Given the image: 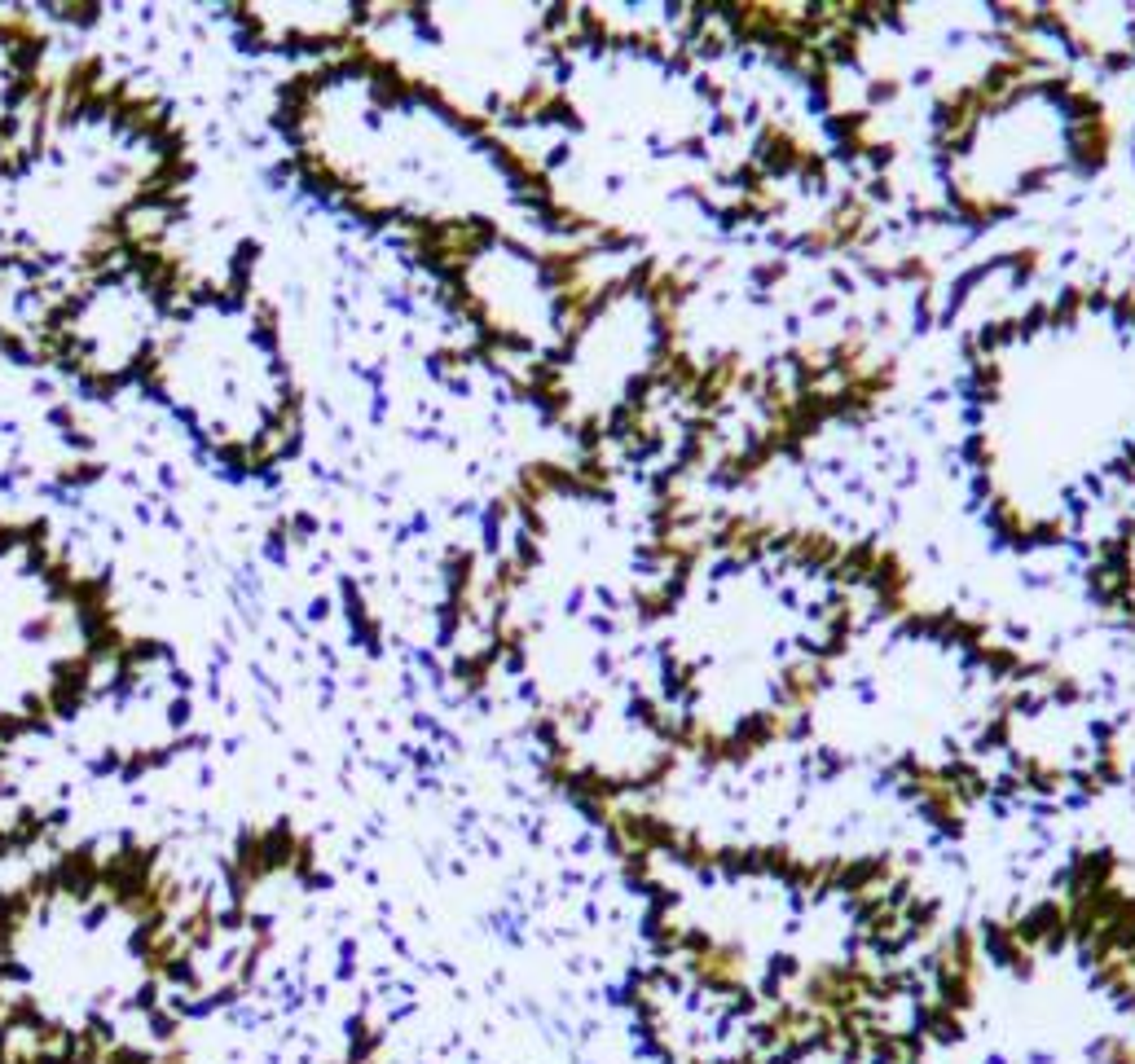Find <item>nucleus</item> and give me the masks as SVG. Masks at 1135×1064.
<instances>
[{"label": "nucleus", "instance_id": "1", "mask_svg": "<svg viewBox=\"0 0 1135 1064\" xmlns=\"http://www.w3.org/2000/svg\"><path fill=\"white\" fill-rule=\"evenodd\" d=\"M898 1064H1135V893L1087 876L951 928Z\"/></svg>", "mask_w": 1135, "mask_h": 1064}, {"label": "nucleus", "instance_id": "2", "mask_svg": "<svg viewBox=\"0 0 1135 1064\" xmlns=\"http://www.w3.org/2000/svg\"><path fill=\"white\" fill-rule=\"evenodd\" d=\"M977 453L1003 528L1065 541L1135 488V308L1078 304L995 339Z\"/></svg>", "mask_w": 1135, "mask_h": 1064}, {"label": "nucleus", "instance_id": "3", "mask_svg": "<svg viewBox=\"0 0 1135 1064\" xmlns=\"http://www.w3.org/2000/svg\"><path fill=\"white\" fill-rule=\"evenodd\" d=\"M167 919L124 871H53L0 906V1038L150 1051L172 998Z\"/></svg>", "mask_w": 1135, "mask_h": 1064}, {"label": "nucleus", "instance_id": "4", "mask_svg": "<svg viewBox=\"0 0 1135 1064\" xmlns=\"http://www.w3.org/2000/svg\"><path fill=\"white\" fill-rule=\"evenodd\" d=\"M295 146L326 189L370 216L458 238L511 233L528 181L467 115L379 58L308 75L291 110Z\"/></svg>", "mask_w": 1135, "mask_h": 1064}, {"label": "nucleus", "instance_id": "5", "mask_svg": "<svg viewBox=\"0 0 1135 1064\" xmlns=\"http://www.w3.org/2000/svg\"><path fill=\"white\" fill-rule=\"evenodd\" d=\"M106 633L93 603L27 532L0 528V748L98 691Z\"/></svg>", "mask_w": 1135, "mask_h": 1064}, {"label": "nucleus", "instance_id": "6", "mask_svg": "<svg viewBox=\"0 0 1135 1064\" xmlns=\"http://www.w3.org/2000/svg\"><path fill=\"white\" fill-rule=\"evenodd\" d=\"M150 370L163 396L216 449L265 453L282 435L291 405L282 361L260 317L229 295L199 300L181 317L167 313Z\"/></svg>", "mask_w": 1135, "mask_h": 1064}, {"label": "nucleus", "instance_id": "7", "mask_svg": "<svg viewBox=\"0 0 1135 1064\" xmlns=\"http://www.w3.org/2000/svg\"><path fill=\"white\" fill-rule=\"evenodd\" d=\"M167 326V304L137 273H106L58 308V344L71 366L93 374H124L150 366Z\"/></svg>", "mask_w": 1135, "mask_h": 1064}, {"label": "nucleus", "instance_id": "8", "mask_svg": "<svg viewBox=\"0 0 1135 1064\" xmlns=\"http://www.w3.org/2000/svg\"><path fill=\"white\" fill-rule=\"evenodd\" d=\"M898 1033L889 1020H836L788 1033L739 1064H898Z\"/></svg>", "mask_w": 1135, "mask_h": 1064}, {"label": "nucleus", "instance_id": "9", "mask_svg": "<svg viewBox=\"0 0 1135 1064\" xmlns=\"http://www.w3.org/2000/svg\"><path fill=\"white\" fill-rule=\"evenodd\" d=\"M0 1064H154L150 1051H98V1047H45L0 1038Z\"/></svg>", "mask_w": 1135, "mask_h": 1064}]
</instances>
